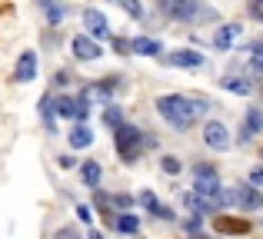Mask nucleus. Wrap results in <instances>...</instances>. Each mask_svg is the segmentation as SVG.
Wrapping results in <instances>:
<instances>
[{
    "instance_id": "nucleus-1",
    "label": "nucleus",
    "mask_w": 263,
    "mask_h": 239,
    "mask_svg": "<svg viewBox=\"0 0 263 239\" xmlns=\"http://www.w3.org/2000/svg\"><path fill=\"white\" fill-rule=\"evenodd\" d=\"M210 100L206 97H186V93H163L157 97V113L177 129H190L200 117H206Z\"/></svg>"
},
{
    "instance_id": "nucleus-2",
    "label": "nucleus",
    "mask_w": 263,
    "mask_h": 239,
    "mask_svg": "<svg viewBox=\"0 0 263 239\" xmlns=\"http://www.w3.org/2000/svg\"><path fill=\"white\" fill-rule=\"evenodd\" d=\"M143 143L150 146L154 140H150L143 129H137V126H127V123H123L120 129H114V146H117V153H120L123 163H137V160H140Z\"/></svg>"
},
{
    "instance_id": "nucleus-3",
    "label": "nucleus",
    "mask_w": 263,
    "mask_h": 239,
    "mask_svg": "<svg viewBox=\"0 0 263 239\" xmlns=\"http://www.w3.org/2000/svg\"><path fill=\"white\" fill-rule=\"evenodd\" d=\"M80 20H84V30H87V37L90 40H114V33H110V24H107V17H103V10H97V7H87L84 13H80Z\"/></svg>"
},
{
    "instance_id": "nucleus-4",
    "label": "nucleus",
    "mask_w": 263,
    "mask_h": 239,
    "mask_svg": "<svg viewBox=\"0 0 263 239\" xmlns=\"http://www.w3.org/2000/svg\"><path fill=\"white\" fill-rule=\"evenodd\" d=\"M160 10L167 13V17L180 20V24H193V20L203 13V7H200L197 0H160Z\"/></svg>"
},
{
    "instance_id": "nucleus-5",
    "label": "nucleus",
    "mask_w": 263,
    "mask_h": 239,
    "mask_svg": "<svg viewBox=\"0 0 263 239\" xmlns=\"http://www.w3.org/2000/svg\"><path fill=\"white\" fill-rule=\"evenodd\" d=\"M70 53L77 60H84V63H93V60L103 57V47L97 44V40H90L87 33H77V37L70 40Z\"/></svg>"
},
{
    "instance_id": "nucleus-6",
    "label": "nucleus",
    "mask_w": 263,
    "mask_h": 239,
    "mask_svg": "<svg viewBox=\"0 0 263 239\" xmlns=\"http://www.w3.org/2000/svg\"><path fill=\"white\" fill-rule=\"evenodd\" d=\"M203 143H206L210 149H217V153H227L233 140H230V133H227L223 123H220V120H210V123L203 126Z\"/></svg>"
},
{
    "instance_id": "nucleus-7",
    "label": "nucleus",
    "mask_w": 263,
    "mask_h": 239,
    "mask_svg": "<svg viewBox=\"0 0 263 239\" xmlns=\"http://www.w3.org/2000/svg\"><path fill=\"white\" fill-rule=\"evenodd\" d=\"M163 60H167L170 67H183V70H197V67H203V63H206V57H203L200 50H193V47H183V50H170Z\"/></svg>"
},
{
    "instance_id": "nucleus-8",
    "label": "nucleus",
    "mask_w": 263,
    "mask_h": 239,
    "mask_svg": "<svg viewBox=\"0 0 263 239\" xmlns=\"http://www.w3.org/2000/svg\"><path fill=\"white\" fill-rule=\"evenodd\" d=\"M37 67H40L37 50H24L20 60H17V67H13V83H30V80L37 77Z\"/></svg>"
},
{
    "instance_id": "nucleus-9",
    "label": "nucleus",
    "mask_w": 263,
    "mask_h": 239,
    "mask_svg": "<svg viewBox=\"0 0 263 239\" xmlns=\"http://www.w3.org/2000/svg\"><path fill=\"white\" fill-rule=\"evenodd\" d=\"M117 86H120V77H103L100 83H90L87 90L80 93V97H84L87 103H90V100H100V103H107V106H110V97H114Z\"/></svg>"
},
{
    "instance_id": "nucleus-10",
    "label": "nucleus",
    "mask_w": 263,
    "mask_h": 239,
    "mask_svg": "<svg viewBox=\"0 0 263 239\" xmlns=\"http://www.w3.org/2000/svg\"><path fill=\"white\" fill-rule=\"evenodd\" d=\"M257 133H263V110L260 106H250L243 113V123H240V143H250Z\"/></svg>"
},
{
    "instance_id": "nucleus-11",
    "label": "nucleus",
    "mask_w": 263,
    "mask_h": 239,
    "mask_svg": "<svg viewBox=\"0 0 263 239\" xmlns=\"http://www.w3.org/2000/svg\"><path fill=\"white\" fill-rule=\"evenodd\" d=\"M137 203H140V206L147 209V213H154L157 220H174V209H170L167 203H160L154 193H150V189H143V193L137 196Z\"/></svg>"
},
{
    "instance_id": "nucleus-12",
    "label": "nucleus",
    "mask_w": 263,
    "mask_h": 239,
    "mask_svg": "<svg viewBox=\"0 0 263 239\" xmlns=\"http://www.w3.org/2000/svg\"><path fill=\"white\" fill-rule=\"evenodd\" d=\"M237 206L243 213H257V209H263V193L257 186H240L237 189Z\"/></svg>"
},
{
    "instance_id": "nucleus-13",
    "label": "nucleus",
    "mask_w": 263,
    "mask_h": 239,
    "mask_svg": "<svg viewBox=\"0 0 263 239\" xmlns=\"http://www.w3.org/2000/svg\"><path fill=\"white\" fill-rule=\"evenodd\" d=\"M243 33V27L240 24H223V27H217V33H213V47L217 50H230L233 47V40Z\"/></svg>"
},
{
    "instance_id": "nucleus-14",
    "label": "nucleus",
    "mask_w": 263,
    "mask_h": 239,
    "mask_svg": "<svg viewBox=\"0 0 263 239\" xmlns=\"http://www.w3.org/2000/svg\"><path fill=\"white\" fill-rule=\"evenodd\" d=\"M80 180H84L87 189H100V180H103V166L97 160H84L80 166Z\"/></svg>"
},
{
    "instance_id": "nucleus-15",
    "label": "nucleus",
    "mask_w": 263,
    "mask_h": 239,
    "mask_svg": "<svg viewBox=\"0 0 263 239\" xmlns=\"http://www.w3.org/2000/svg\"><path fill=\"white\" fill-rule=\"evenodd\" d=\"M134 53H140V57H160L163 44L157 37H134Z\"/></svg>"
},
{
    "instance_id": "nucleus-16",
    "label": "nucleus",
    "mask_w": 263,
    "mask_h": 239,
    "mask_svg": "<svg viewBox=\"0 0 263 239\" xmlns=\"http://www.w3.org/2000/svg\"><path fill=\"white\" fill-rule=\"evenodd\" d=\"M217 83L223 86L227 93H237V97H250V93H253V83L243 80V77H223V80H217Z\"/></svg>"
},
{
    "instance_id": "nucleus-17",
    "label": "nucleus",
    "mask_w": 263,
    "mask_h": 239,
    "mask_svg": "<svg viewBox=\"0 0 263 239\" xmlns=\"http://www.w3.org/2000/svg\"><path fill=\"white\" fill-rule=\"evenodd\" d=\"M67 140H70V146H73V149H87L90 143H93V129H90L87 123H80V126H73V129H70V136H67Z\"/></svg>"
},
{
    "instance_id": "nucleus-18",
    "label": "nucleus",
    "mask_w": 263,
    "mask_h": 239,
    "mask_svg": "<svg viewBox=\"0 0 263 239\" xmlns=\"http://www.w3.org/2000/svg\"><path fill=\"white\" fill-rule=\"evenodd\" d=\"M53 113L64 117V120H77V100L67 97V93H60V97L53 100Z\"/></svg>"
},
{
    "instance_id": "nucleus-19",
    "label": "nucleus",
    "mask_w": 263,
    "mask_h": 239,
    "mask_svg": "<svg viewBox=\"0 0 263 239\" xmlns=\"http://www.w3.org/2000/svg\"><path fill=\"white\" fill-rule=\"evenodd\" d=\"M114 226L120 229V233H127V236H137V233H140V216H137V213H120L114 220Z\"/></svg>"
},
{
    "instance_id": "nucleus-20",
    "label": "nucleus",
    "mask_w": 263,
    "mask_h": 239,
    "mask_svg": "<svg viewBox=\"0 0 263 239\" xmlns=\"http://www.w3.org/2000/svg\"><path fill=\"white\" fill-rule=\"evenodd\" d=\"M193 183H220V173L213 163H197L193 166Z\"/></svg>"
},
{
    "instance_id": "nucleus-21",
    "label": "nucleus",
    "mask_w": 263,
    "mask_h": 239,
    "mask_svg": "<svg viewBox=\"0 0 263 239\" xmlns=\"http://www.w3.org/2000/svg\"><path fill=\"white\" fill-rule=\"evenodd\" d=\"M103 123H107L110 129H120V126H123V110H120L117 103H110L107 110H103Z\"/></svg>"
},
{
    "instance_id": "nucleus-22",
    "label": "nucleus",
    "mask_w": 263,
    "mask_h": 239,
    "mask_svg": "<svg viewBox=\"0 0 263 239\" xmlns=\"http://www.w3.org/2000/svg\"><path fill=\"white\" fill-rule=\"evenodd\" d=\"M44 13H47V20H50V24L57 27L60 20L67 17V7H57V4H44Z\"/></svg>"
},
{
    "instance_id": "nucleus-23",
    "label": "nucleus",
    "mask_w": 263,
    "mask_h": 239,
    "mask_svg": "<svg viewBox=\"0 0 263 239\" xmlns=\"http://www.w3.org/2000/svg\"><path fill=\"white\" fill-rule=\"evenodd\" d=\"M110 44H114V50L120 53V57H130V53H134V40H127V37H114Z\"/></svg>"
},
{
    "instance_id": "nucleus-24",
    "label": "nucleus",
    "mask_w": 263,
    "mask_h": 239,
    "mask_svg": "<svg viewBox=\"0 0 263 239\" xmlns=\"http://www.w3.org/2000/svg\"><path fill=\"white\" fill-rule=\"evenodd\" d=\"M183 229L190 236H200V229H203V216H190V220H183Z\"/></svg>"
},
{
    "instance_id": "nucleus-25",
    "label": "nucleus",
    "mask_w": 263,
    "mask_h": 239,
    "mask_svg": "<svg viewBox=\"0 0 263 239\" xmlns=\"http://www.w3.org/2000/svg\"><path fill=\"white\" fill-rule=\"evenodd\" d=\"M160 166H163V173H170V176H177L180 169H183V166H180V160H177V156H163V160H160Z\"/></svg>"
},
{
    "instance_id": "nucleus-26",
    "label": "nucleus",
    "mask_w": 263,
    "mask_h": 239,
    "mask_svg": "<svg viewBox=\"0 0 263 239\" xmlns=\"http://www.w3.org/2000/svg\"><path fill=\"white\" fill-rule=\"evenodd\" d=\"M73 213H77V220L84 223V226H90V223H93V209L84 206V203H77V209H73Z\"/></svg>"
},
{
    "instance_id": "nucleus-27",
    "label": "nucleus",
    "mask_w": 263,
    "mask_h": 239,
    "mask_svg": "<svg viewBox=\"0 0 263 239\" xmlns=\"http://www.w3.org/2000/svg\"><path fill=\"white\" fill-rule=\"evenodd\" d=\"M247 13H250L253 20H260V24H263V0H250V7H247Z\"/></svg>"
},
{
    "instance_id": "nucleus-28",
    "label": "nucleus",
    "mask_w": 263,
    "mask_h": 239,
    "mask_svg": "<svg viewBox=\"0 0 263 239\" xmlns=\"http://www.w3.org/2000/svg\"><path fill=\"white\" fill-rule=\"evenodd\" d=\"M120 7H123V10H127V13H130V17H137V20H140V17H143V7H140V4H134V0H123V4H120Z\"/></svg>"
},
{
    "instance_id": "nucleus-29",
    "label": "nucleus",
    "mask_w": 263,
    "mask_h": 239,
    "mask_svg": "<svg viewBox=\"0 0 263 239\" xmlns=\"http://www.w3.org/2000/svg\"><path fill=\"white\" fill-rule=\"evenodd\" d=\"M220 229H227V233H247V223H233V220H223V223H220Z\"/></svg>"
},
{
    "instance_id": "nucleus-30",
    "label": "nucleus",
    "mask_w": 263,
    "mask_h": 239,
    "mask_svg": "<svg viewBox=\"0 0 263 239\" xmlns=\"http://www.w3.org/2000/svg\"><path fill=\"white\" fill-rule=\"evenodd\" d=\"M137 200H130V196H110V206H120V209H130Z\"/></svg>"
},
{
    "instance_id": "nucleus-31",
    "label": "nucleus",
    "mask_w": 263,
    "mask_h": 239,
    "mask_svg": "<svg viewBox=\"0 0 263 239\" xmlns=\"http://www.w3.org/2000/svg\"><path fill=\"white\" fill-rule=\"evenodd\" d=\"M250 186H263V163L250 169Z\"/></svg>"
},
{
    "instance_id": "nucleus-32",
    "label": "nucleus",
    "mask_w": 263,
    "mask_h": 239,
    "mask_svg": "<svg viewBox=\"0 0 263 239\" xmlns=\"http://www.w3.org/2000/svg\"><path fill=\"white\" fill-rule=\"evenodd\" d=\"M60 169H73V156H70V153L60 156Z\"/></svg>"
},
{
    "instance_id": "nucleus-33",
    "label": "nucleus",
    "mask_w": 263,
    "mask_h": 239,
    "mask_svg": "<svg viewBox=\"0 0 263 239\" xmlns=\"http://www.w3.org/2000/svg\"><path fill=\"white\" fill-rule=\"evenodd\" d=\"M87 239H107V236H103V233H97V229H93V233H90Z\"/></svg>"
},
{
    "instance_id": "nucleus-34",
    "label": "nucleus",
    "mask_w": 263,
    "mask_h": 239,
    "mask_svg": "<svg viewBox=\"0 0 263 239\" xmlns=\"http://www.w3.org/2000/svg\"><path fill=\"white\" fill-rule=\"evenodd\" d=\"M190 239H210V236H203V233H200V236H190Z\"/></svg>"
}]
</instances>
